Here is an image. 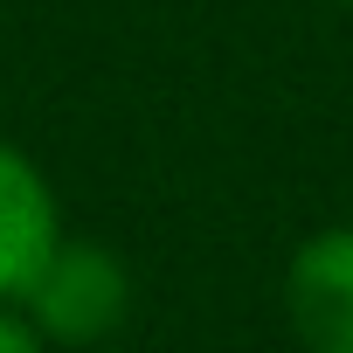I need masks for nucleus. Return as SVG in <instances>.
I'll return each mask as SVG.
<instances>
[{"label": "nucleus", "instance_id": "f257e3e1", "mask_svg": "<svg viewBox=\"0 0 353 353\" xmlns=\"http://www.w3.org/2000/svg\"><path fill=\"white\" fill-rule=\"evenodd\" d=\"M21 319L42 332V346H104L132 319V270L104 243L63 236L35 284L21 291Z\"/></svg>", "mask_w": 353, "mask_h": 353}, {"label": "nucleus", "instance_id": "f03ea898", "mask_svg": "<svg viewBox=\"0 0 353 353\" xmlns=\"http://www.w3.org/2000/svg\"><path fill=\"white\" fill-rule=\"evenodd\" d=\"M284 319L305 353H353V222H325L291 250Z\"/></svg>", "mask_w": 353, "mask_h": 353}, {"label": "nucleus", "instance_id": "7ed1b4c3", "mask_svg": "<svg viewBox=\"0 0 353 353\" xmlns=\"http://www.w3.org/2000/svg\"><path fill=\"white\" fill-rule=\"evenodd\" d=\"M56 243H63V208L49 173L14 139H0V305H21Z\"/></svg>", "mask_w": 353, "mask_h": 353}, {"label": "nucleus", "instance_id": "20e7f679", "mask_svg": "<svg viewBox=\"0 0 353 353\" xmlns=\"http://www.w3.org/2000/svg\"><path fill=\"white\" fill-rule=\"evenodd\" d=\"M0 353H49L42 332L21 319V305H0Z\"/></svg>", "mask_w": 353, "mask_h": 353}, {"label": "nucleus", "instance_id": "39448f33", "mask_svg": "<svg viewBox=\"0 0 353 353\" xmlns=\"http://www.w3.org/2000/svg\"><path fill=\"white\" fill-rule=\"evenodd\" d=\"M346 8H353V0H346Z\"/></svg>", "mask_w": 353, "mask_h": 353}]
</instances>
